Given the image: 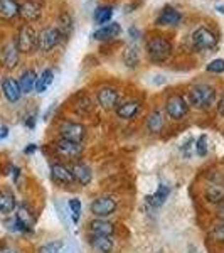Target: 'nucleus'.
<instances>
[{
  "mask_svg": "<svg viewBox=\"0 0 224 253\" xmlns=\"http://www.w3.org/2000/svg\"><path fill=\"white\" fill-rule=\"evenodd\" d=\"M52 81H54V73H52V69H44V71L37 76L34 89L37 93H44L52 84Z\"/></svg>",
  "mask_w": 224,
  "mask_h": 253,
  "instance_id": "obj_26",
  "label": "nucleus"
},
{
  "mask_svg": "<svg viewBox=\"0 0 224 253\" xmlns=\"http://www.w3.org/2000/svg\"><path fill=\"white\" fill-rule=\"evenodd\" d=\"M206 199L209 203H214V205H219V203L224 201V187L221 186H209L206 189Z\"/></svg>",
  "mask_w": 224,
  "mask_h": 253,
  "instance_id": "obj_29",
  "label": "nucleus"
},
{
  "mask_svg": "<svg viewBox=\"0 0 224 253\" xmlns=\"http://www.w3.org/2000/svg\"><path fill=\"white\" fill-rule=\"evenodd\" d=\"M116 210V201L112 196H101L96 198L91 203V213L98 216V218H107V216L113 214Z\"/></svg>",
  "mask_w": 224,
  "mask_h": 253,
  "instance_id": "obj_9",
  "label": "nucleus"
},
{
  "mask_svg": "<svg viewBox=\"0 0 224 253\" xmlns=\"http://www.w3.org/2000/svg\"><path fill=\"white\" fill-rule=\"evenodd\" d=\"M123 63L127 64L128 68H137L138 63H140V52H138L137 46H128L123 52Z\"/></svg>",
  "mask_w": 224,
  "mask_h": 253,
  "instance_id": "obj_28",
  "label": "nucleus"
},
{
  "mask_svg": "<svg viewBox=\"0 0 224 253\" xmlns=\"http://www.w3.org/2000/svg\"><path fill=\"white\" fill-rule=\"evenodd\" d=\"M190 144H192V138H189V140H187V144L182 145V152H186V157H190V152H189Z\"/></svg>",
  "mask_w": 224,
  "mask_h": 253,
  "instance_id": "obj_39",
  "label": "nucleus"
},
{
  "mask_svg": "<svg viewBox=\"0 0 224 253\" xmlns=\"http://www.w3.org/2000/svg\"><path fill=\"white\" fill-rule=\"evenodd\" d=\"M182 20V14L174 7H164L157 17L158 26H177Z\"/></svg>",
  "mask_w": 224,
  "mask_h": 253,
  "instance_id": "obj_15",
  "label": "nucleus"
},
{
  "mask_svg": "<svg viewBox=\"0 0 224 253\" xmlns=\"http://www.w3.org/2000/svg\"><path fill=\"white\" fill-rule=\"evenodd\" d=\"M96 98H98V103H100L101 108L113 110V108H116V105H118V100H120V93H118V89H115V88L105 86V88L98 89Z\"/></svg>",
  "mask_w": 224,
  "mask_h": 253,
  "instance_id": "obj_10",
  "label": "nucleus"
},
{
  "mask_svg": "<svg viewBox=\"0 0 224 253\" xmlns=\"http://www.w3.org/2000/svg\"><path fill=\"white\" fill-rule=\"evenodd\" d=\"M69 210H71V218L75 223L79 221V216H81V201L78 198H73L69 199Z\"/></svg>",
  "mask_w": 224,
  "mask_h": 253,
  "instance_id": "obj_34",
  "label": "nucleus"
},
{
  "mask_svg": "<svg viewBox=\"0 0 224 253\" xmlns=\"http://www.w3.org/2000/svg\"><path fill=\"white\" fill-rule=\"evenodd\" d=\"M147 56L152 63H164L170 58L172 54V44H170L169 39H165L164 36H153L147 41V46H145Z\"/></svg>",
  "mask_w": 224,
  "mask_h": 253,
  "instance_id": "obj_1",
  "label": "nucleus"
},
{
  "mask_svg": "<svg viewBox=\"0 0 224 253\" xmlns=\"http://www.w3.org/2000/svg\"><path fill=\"white\" fill-rule=\"evenodd\" d=\"M128 36H130V38H132L133 41H137L138 38H140V31H138L137 27L133 26V27H130V29H128Z\"/></svg>",
  "mask_w": 224,
  "mask_h": 253,
  "instance_id": "obj_38",
  "label": "nucleus"
},
{
  "mask_svg": "<svg viewBox=\"0 0 224 253\" xmlns=\"http://www.w3.org/2000/svg\"><path fill=\"white\" fill-rule=\"evenodd\" d=\"M195 154L199 157H206L207 156V137L206 135H201L195 142Z\"/></svg>",
  "mask_w": 224,
  "mask_h": 253,
  "instance_id": "obj_35",
  "label": "nucleus"
},
{
  "mask_svg": "<svg viewBox=\"0 0 224 253\" xmlns=\"http://www.w3.org/2000/svg\"><path fill=\"white\" fill-rule=\"evenodd\" d=\"M15 46L19 52H32L37 47V34L31 26H22L19 29L17 39H15Z\"/></svg>",
  "mask_w": 224,
  "mask_h": 253,
  "instance_id": "obj_4",
  "label": "nucleus"
},
{
  "mask_svg": "<svg viewBox=\"0 0 224 253\" xmlns=\"http://www.w3.org/2000/svg\"><path fill=\"white\" fill-rule=\"evenodd\" d=\"M216 10L219 12V14H224V3H216V7H214Z\"/></svg>",
  "mask_w": 224,
  "mask_h": 253,
  "instance_id": "obj_45",
  "label": "nucleus"
},
{
  "mask_svg": "<svg viewBox=\"0 0 224 253\" xmlns=\"http://www.w3.org/2000/svg\"><path fill=\"white\" fill-rule=\"evenodd\" d=\"M93 108V103H91V98L88 96H79L78 100H76L75 103V110L78 113H81V115H84V113H89Z\"/></svg>",
  "mask_w": 224,
  "mask_h": 253,
  "instance_id": "obj_32",
  "label": "nucleus"
},
{
  "mask_svg": "<svg viewBox=\"0 0 224 253\" xmlns=\"http://www.w3.org/2000/svg\"><path fill=\"white\" fill-rule=\"evenodd\" d=\"M2 91H3V96L10 101V103H15V101L20 100V86H19V81H15L14 78H5L2 81Z\"/></svg>",
  "mask_w": 224,
  "mask_h": 253,
  "instance_id": "obj_17",
  "label": "nucleus"
},
{
  "mask_svg": "<svg viewBox=\"0 0 224 253\" xmlns=\"http://www.w3.org/2000/svg\"><path fill=\"white\" fill-rule=\"evenodd\" d=\"M121 32V26L118 22H108L105 26H101L100 29L93 32V39L96 41H110V39H115L120 36Z\"/></svg>",
  "mask_w": 224,
  "mask_h": 253,
  "instance_id": "obj_13",
  "label": "nucleus"
},
{
  "mask_svg": "<svg viewBox=\"0 0 224 253\" xmlns=\"http://www.w3.org/2000/svg\"><path fill=\"white\" fill-rule=\"evenodd\" d=\"M211 238H213L214 242L224 243V221H223V223H219L218 226H216L214 230L211 231Z\"/></svg>",
  "mask_w": 224,
  "mask_h": 253,
  "instance_id": "obj_37",
  "label": "nucleus"
},
{
  "mask_svg": "<svg viewBox=\"0 0 224 253\" xmlns=\"http://www.w3.org/2000/svg\"><path fill=\"white\" fill-rule=\"evenodd\" d=\"M147 128L152 133L162 132V128H164V117H162V113L158 112V110L152 112L149 115V118H147Z\"/></svg>",
  "mask_w": 224,
  "mask_h": 253,
  "instance_id": "obj_27",
  "label": "nucleus"
},
{
  "mask_svg": "<svg viewBox=\"0 0 224 253\" xmlns=\"http://www.w3.org/2000/svg\"><path fill=\"white\" fill-rule=\"evenodd\" d=\"M58 31L61 32V36H69L73 31V19L69 17V14H61L59 15V27Z\"/></svg>",
  "mask_w": 224,
  "mask_h": 253,
  "instance_id": "obj_31",
  "label": "nucleus"
},
{
  "mask_svg": "<svg viewBox=\"0 0 224 253\" xmlns=\"http://www.w3.org/2000/svg\"><path fill=\"white\" fill-rule=\"evenodd\" d=\"M113 15V7L110 5H103V7H98V9L95 10V22L100 24V26H105V24L110 22V19H112Z\"/></svg>",
  "mask_w": 224,
  "mask_h": 253,
  "instance_id": "obj_30",
  "label": "nucleus"
},
{
  "mask_svg": "<svg viewBox=\"0 0 224 253\" xmlns=\"http://www.w3.org/2000/svg\"><path fill=\"white\" fill-rule=\"evenodd\" d=\"M169 194H170V187L169 186H165V184H160L157 187V191L153 194H149L145 198V201L149 203V205H152V206H162L165 203V199L169 198Z\"/></svg>",
  "mask_w": 224,
  "mask_h": 253,
  "instance_id": "obj_21",
  "label": "nucleus"
},
{
  "mask_svg": "<svg viewBox=\"0 0 224 253\" xmlns=\"http://www.w3.org/2000/svg\"><path fill=\"white\" fill-rule=\"evenodd\" d=\"M36 150H37V145L36 144H29L26 147V150H24V152L26 154H32V152H36Z\"/></svg>",
  "mask_w": 224,
  "mask_h": 253,
  "instance_id": "obj_41",
  "label": "nucleus"
},
{
  "mask_svg": "<svg viewBox=\"0 0 224 253\" xmlns=\"http://www.w3.org/2000/svg\"><path fill=\"white\" fill-rule=\"evenodd\" d=\"M89 230H91V235H101V236H112L115 233V226L110 221H107L105 218L93 219L89 223Z\"/></svg>",
  "mask_w": 224,
  "mask_h": 253,
  "instance_id": "obj_19",
  "label": "nucleus"
},
{
  "mask_svg": "<svg viewBox=\"0 0 224 253\" xmlns=\"http://www.w3.org/2000/svg\"><path fill=\"white\" fill-rule=\"evenodd\" d=\"M218 112H219V115H223L224 117V95L223 98L219 100V105H218Z\"/></svg>",
  "mask_w": 224,
  "mask_h": 253,
  "instance_id": "obj_42",
  "label": "nucleus"
},
{
  "mask_svg": "<svg viewBox=\"0 0 224 253\" xmlns=\"http://www.w3.org/2000/svg\"><path fill=\"white\" fill-rule=\"evenodd\" d=\"M2 59H3V64H5V68H15L19 63V49L15 46V42H10L7 44L5 47H3V54H2Z\"/></svg>",
  "mask_w": 224,
  "mask_h": 253,
  "instance_id": "obj_23",
  "label": "nucleus"
},
{
  "mask_svg": "<svg viewBox=\"0 0 224 253\" xmlns=\"http://www.w3.org/2000/svg\"><path fill=\"white\" fill-rule=\"evenodd\" d=\"M206 69L209 73H216V75H219V73H224V59H213L206 66Z\"/></svg>",
  "mask_w": 224,
  "mask_h": 253,
  "instance_id": "obj_36",
  "label": "nucleus"
},
{
  "mask_svg": "<svg viewBox=\"0 0 224 253\" xmlns=\"http://www.w3.org/2000/svg\"><path fill=\"white\" fill-rule=\"evenodd\" d=\"M26 125L29 126V128H34V126H36V118L29 117V118H27V122H26Z\"/></svg>",
  "mask_w": 224,
  "mask_h": 253,
  "instance_id": "obj_44",
  "label": "nucleus"
},
{
  "mask_svg": "<svg viewBox=\"0 0 224 253\" xmlns=\"http://www.w3.org/2000/svg\"><path fill=\"white\" fill-rule=\"evenodd\" d=\"M54 147H56V152H58L61 157H66V159H78L81 156V152H83L79 144L66 140V138H59Z\"/></svg>",
  "mask_w": 224,
  "mask_h": 253,
  "instance_id": "obj_11",
  "label": "nucleus"
},
{
  "mask_svg": "<svg viewBox=\"0 0 224 253\" xmlns=\"http://www.w3.org/2000/svg\"><path fill=\"white\" fill-rule=\"evenodd\" d=\"M216 101V89L209 84H194L189 89V103L197 110H207Z\"/></svg>",
  "mask_w": 224,
  "mask_h": 253,
  "instance_id": "obj_2",
  "label": "nucleus"
},
{
  "mask_svg": "<svg viewBox=\"0 0 224 253\" xmlns=\"http://www.w3.org/2000/svg\"><path fill=\"white\" fill-rule=\"evenodd\" d=\"M15 210V196L9 189L0 191V213L10 214Z\"/></svg>",
  "mask_w": 224,
  "mask_h": 253,
  "instance_id": "obj_25",
  "label": "nucleus"
},
{
  "mask_svg": "<svg viewBox=\"0 0 224 253\" xmlns=\"http://www.w3.org/2000/svg\"><path fill=\"white\" fill-rule=\"evenodd\" d=\"M36 223V218L32 214V211L26 205L19 206L17 214H15V224H17V230L20 231H32V226Z\"/></svg>",
  "mask_w": 224,
  "mask_h": 253,
  "instance_id": "obj_12",
  "label": "nucleus"
},
{
  "mask_svg": "<svg viewBox=\"0 0 224 253\" xmlns=\"http://www.w3.org/2000/svg\"><path fill=\"white\" fill-rule=\"evenodd\" d=\"M7 135H9V128H7V126H0V140L5 138Z\"/></svg>",
  "mask_w": 224,
  "mask_h": 253,
  "instance_id": "obj_43",
  "label": "nucleus"
},
{
  "mask_svg": "<svg viewBox=\"0 0 224 253\" xmlns=\"http://www.w3.org/2000/svg\"><path fill=\"white\" fill-rule=\"evenodd\" d=\"M71 172H73L75 181L78 182V184H81V186H89V182L93 181L91 169H89L86 164H83V162H76V164L73 166Z\"/></svg>",
  "mask_w": 224,
  "mask_h": 253,
  "instance_id": "obj_16",
  "label": "nucleus"
},
{
  "mask_svg": "<svg viewBox=\"0 0 224 253\" xmlns=\"http://www.w3.org/2000/svg\"><path fill=\"white\" fill-rule=\"evenodd\" d=\"M63 247H64L63 240H56V242H49L46 245H42L37 250V253H61Z\"/></svg>",
  "mask_w": 224,
  "mask_h": 253,
  "instance_id": "obj_33",
  "label": "nucleus"
},
{
  "mask_svg": "<svg viewBox=\"0 0 224 253\" xmlns=\"http://www.w3.org/2000/svg\"><path fill=\"white\" fill-rule=\"evenodd\" d=\"M36 81H37V75H36L34 69H27V71H24L22 76H20V80H19L20 91H22L24 95L31 93L32 89L36 88Z\"/></svg>",
  "mask_w": 224,
  "mask_h": 253,
  "instance_id": "obj_22",
  "label": "nucleus"
},
{
  "mask_svg": "<svg viewBox=\"0 0 224 253\" xmlns=\"http://www.w3.org/2000/svg\"><path fill=\"white\" fill-rule=\"evenodd\" d=\"M192 46L197 49V51H207V49H214L216 44H218V36L214 34L211 29L207 27H197L192 32Z\"/></svg>",
  "mask_w": 224,
  "mask_h": 253,
  "instance_id": "obj_3",
  "label": "nucleus"
},
{
  "mask_svg": "<svg viewBox=\"0 0 224 253\" xmlns=\"http://www.w3.org/2000/svg\"><path fill=\"white\" fill-rule=\"evenodd\" d=\"M187 112H189V105L187 100L181 95H172L170 98H167L165 101V113L174 120H182Z\"/></svg>",
  "mask_w": 224,
  "mask_h": 253,
  "instance_id": "obj_5",
  "label": "nucleus"
},
{
  "mask_svg": "<svg viewBox=\"0 0 224 253\" xmlns=\"http://www.w3.org/2000/svg\"><path fill=\"white\" fill-rule=\"evenodd\" d=\"M19 15V3L15 0H0V19L12 20Z\"/></svg>",
  "mask_w": 224,
  "mask_h": 253,
  "instance_id": "obj_24",
  "label": "nucleus"
},
{
  "mask_svg": "<svg viewBox=\"0 0 224 253\" xmlns=\"http://www.w3.org/2000/svg\"><path fill=\"white\" fill-rule=\"evenodd\" d=\"M88 242L93 247V250H96L98 253H110L113 250V242L110 240V236L91 235L88 238Z\"/></svg>",
  "mask_w": 224,
  "mask_h": 253,
  "instance_id": "obj_20",
  "label": "nucleus"
},
{
  "mask_svg": "<svg viewBox=\"0 0 224 253\" xmlns=\"http://www.w3.org/2000/svg\"><path fill=\"white\" fill-rule=\"evenodd\" d=\"M59 133H61V138H66V140L81 144L83 138L86 137V128L81 124H76V122H64V124L59 126Z\"/></svg>",
  "mask_w": 224,
  "mask_h": 253,
  "instance_id": "obj_7",
  "label": "nucleus"
},
{
  "mask_svg": "<svg viewBox=\"0 0 224 253\" xmlns=\"http://www.w3.org/2000/svg\"><path fill=\"white\" fill-rule=\"evenodd\" d=\"M42 2L40 0H24L19 5V15L26 22H36L42 15Z\"/></svg>",
  "mask_w": 224,
  "mask_h": 253,
  "instance_id": "obj_8",
  "label": "nucleus"
},
{
  "mask_svg": "<svg viewBox=\"0 0 224 253\" xmlns=\"http://www.w3.org/2000/svg\"><path fill=\"white\" fill-rule=\"evenodd\" d=\"M116 110V115L123 120H130V118H135L137 113L140 112V101L138 100H128L125 103L118 105L115 108Z\"/></svg>",
  "mask_w": 224,
  "mask_h": 253,
  "instance_id": "obj_18",
  "label": "nucleus"
},
{
  "mask_svg": "<svg viewBox=\"0 0 224 253\" xmlns=\"http://www.w3.org/2000/svg\"><path fill=\"white\" fill-rule=\"evenodd\" d=\"M61 32L58 31V27H44L42 31L37 34V47L42 52L52 51L61 41Z\"/></svg>",
  "mask_w": 224,
  "mask_h": 253,
  "instance_id": "obj_6",
  "label": "nucleus"
},
{
  "mask_svg": "<svg viewBox=\"0 0 224 253\" xmlns=\"http://www.w3.org/2000/svg\"><path fill=\"white\" fill-rule=\"evenodd\" d=\"M51 177L54 179L56 182L63 184V186H69V184H73V182H75L73 172L63 164H52L51 166Z\"/></svg>",
  "mask_w": 224,
  "mask_h": 253,
  "instance_id": "obj_14",
  "label": "nucleus"
},
{
  "mask_svg": "<svg viewBox=\"0 0 224 253\" xmlns=\"http://www.w3.org/2000/svg\"><path fill=\"white\" fill-rule=\"evenodd\" d=\"M0 253H17V252L12 250V248L7 247V245H0Z\"/></svg>",
  "mask_w": 224,
  "mask_h": 253,
  "instance_id": "obj_40",
  "label": "nucleus"
}]
</instances>
